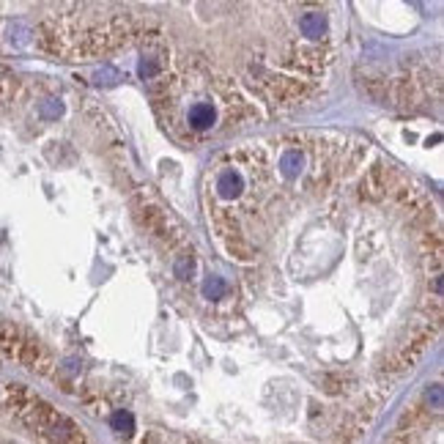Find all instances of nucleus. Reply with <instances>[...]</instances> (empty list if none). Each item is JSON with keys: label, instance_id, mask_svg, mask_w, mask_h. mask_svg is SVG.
Instances as JSON below:
<instances>
[{"label": "nucleus", "instance_id": "f257e3e1", "mask_svg": "<svg viewBox=\"0 0 444 444\" xmlns=\"http://www.w3.org/2000/svg\"><path fill=\"white\" fill-rule=\"evenodd\" d=\"M11 406L22 417V423L31 425L41 439H47L50 444H88L85 436L80 433V428L66 414H60L58 408H53L41 398L31 395L28 389L14 386L11 389Z\"/></svg>", "mask_w": 444, "mask_h": 444}, {"label": "nucleus", "instance_id": "f03ea898", "mask_svg": "<svg viewBox=\"0 0 444 444\" xmlns=\"http://www.w3.org/2000/svg\"><path fill=\"white\" fill-rule=\"evenodd\" d=\"M187 121H190L193 129H209L214 124V107L206 104V102H197V104H193V110L187 113Z\"/></svg>", "mask_w": 444, "mask_h": 444}, {"label": "nucleus", "instance_id": "7ed1b4c3", "mask_svg": "<svg viewBox=\"0 0 444 444\" xmlns=\"http://www.w3.org/2000/svg\"><path fill=\"white\" fill-rule=\"evenodd\" d=\"M299 28H302V33H305V36H310V39H318V36L327 31V20H324V14L310 11V14H305V17L299 20Z\"/></svg>", "mask_w": 444, "mask_h": 444}, {"label": "nucleus", "instance_id": "20e7f679", "mask_svg": "<svg viewBox=\"0 0 444 444\" xmlns=\"http://www.w3.org/2000/svg\"><path fill=\"white\" fill-rule=\"evenodd\" d=\"M110 425H113V431L121 433V436H132V433H135V417H132L129 411H124V408L110 417Z\"/></svg>", "mask_w": 444, "mask_h": 444}, {"label": "nucleus", "instance_id": "39448f33", "mask_svg": "<svg viewBox=\"0 0 444 444\" xmlns=\"http://www.w3.org/2000/svg\"><path fill=\"white\" fill-rule=\"evenodd\" d=\"M283 173L286 175H293L296 170H299V165H302V156H299V151H288V154L283 156Z\"/></svg>", "mask_w": 444, "mask_h": 444}, {"label": "nucleus", "instance_id": "423d86ee", "mask_svg": "<svg viewBox=\"0 0 444 444\" xmlns=\"http://www.w3.org/2000/svg\"><path fill=\"white\" fill-rule=\"evenodd\" d=\"M203 293H206V296H212V299H220V296L225 293V283H222L220 277H212V280H206Z\"/></svg>", "mask_w": 444, "mask_h": 444}, {"label": "nucleus", "instance_id": "0eeeda50", "mask_svg": "<svg viewBox=\"0 0 444 444\" xmlns=\"http://www.w3.org/2000/svg\"><path fill=\"white\" fill-rule=\"evenodd\" d=\"M116 80H118L116 69H102V72L97 75V82H107V85H110V82H116Z\"/></svg>", "mask_w": 444, "mask_h": 444}, {"label": "nucleus", "instance_id": "6e6552de", "mask_svg": "<svg viewBox=\"0 0 444 444\" xmlns=\"http://www.w3.org/2000/svg\"><path fill=\"white\" fill-rule=\"evenodd\" d=\"M60 110H63V107H60L58 102H50V104H44V107H41V113H44V116H47V118L60 116Z\"/></svg>", "mask_w": 444, "mask_h": 444}, {"label": "nucleus", "instance_id": "1a4fd4ad", "mask_svg": "<svg viewBox=\"0 0 444 444\" xmlns=\"http://www.w3.org/2000/svg\"><path fill=\"white\" fill-rule=\"evenodd\" d=\"M3 444H17V442H3Z\"/></svg>", "mask_w": 444, "mask_h": 444}]
</instances>
